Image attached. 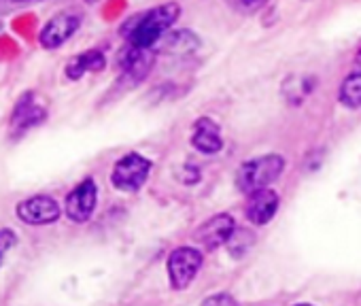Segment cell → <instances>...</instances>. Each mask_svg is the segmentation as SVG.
<instances>
[{"mask_svg": "<svg viewBox=\"0 0 361 306\" xmlns=\"http://www.w3.org/2000/svg\"><path fill=\"white\" fill-rule=\"evenodd\" d=\"M178 16H180V5L166 3V5H159L155 9H149L145 13L130 18L121 26V35L128 41V45L138 47V49H151L172 28Z\"/></svg>", "mask_w": 361, "mask_h": 306, "instance_id": "obj_1", "label": "cell"}, {"mask_svg": "<svg viewBox=\"0 0 361 306\" xmlns=\"http://www.w3.org/2000/svg\"><path fill=\"white\" fill-rule=\"evenodd\" d=\"M283 169H285V160L281 156H276V153H270V156H262L257 160L245 162L238 169L236 183H238L240 192L255 194L259 190H268V185L281 177Z\"/></svg>", "mask_w": 361, "mask_h": 306, "instance_id": "obj_2", "label": "cell"}, {"mask_svg": "<svg viewBox=\"0 0 361 306\" xmlns=\"http://www.w3.org/2000/svg\"><path fill=\"white\" fill-rule=\"evenodd\" d=\"M149 171H151V162L147 158H142L140 153H128V156H123L115 164L111 181L121 192H136L147 181Z\"/></svg>", "mask_w": 361, "mask_h": 306, "instance_id": "obj_3", "label": "cell"}, {"mask_svg": "<svg viewBox=\"0 0 361 306\" xmlns=\"http://www.w3.org/2000/svg\"><path fill=\"white\" fill-rule=\"evenodd\" d=\"M83 18L77 11H62L58 16H54L39 32V43L54 51L58 47H62L68 39H73V35L81 28Z\"/></svg>", "mask_w": 361, "mask_h": 306, "instance_id": "obj_4", "label": "cell"}, {"mask_svg": "<svg viewBox=\"0 0 361 306\" xmlns=\"http://www.w3.org/2000/svg\"><path fill=\"white\" fill-rule=\"evenodd\" d=\"M202 266V253L190 247H180L168 257V274L174 289H185Z\"/></svg>", "mask_w": 361, "mask_h": 306, "instance_id": "obj_5", "label": "cell"}, {"mask_svg": "<svg viewBox=\"0 0 361 306\" xmlns=\"http://www.w3.org/2000/svg\"><path fill=\"white\" fill-rule=\"evenodd\" d=\"M96 200H98V188L92 179H85L66 196V215L75 224H83L92 217L96 209Z\"/></svg>", "mask_w": 361, "mask_h": 306, "instance_id": "obj_6", "label": "cell"}, {"mask_svg": "<svg viewBox=\"0 0 361 306\" xmlns=\"http://www.w3.org/2000/svg\"><path fill=\"white\" fill-rule=\"evenodd\" d=\"M18 217L30 226H47L58 221L60 204L49 196H32L18 204Z\"/></svg>", "mask_w": 361, "mask_h": 306, "instance_id": "obj_7", "label": "cell"}, {"mask_svg": "<svg viewBox=\"0 0 361 306\" xmlns=\"http://www.w3.org/2000/svg\"><path fill=\"white\" fill-rule=\"evenodd\" d=\"M45 117H47V109L37 100V96L32 92H28L16 104V111L11 115V132L24 134L26 130L43 123Z\"/></svg>", "mask_w": 361, "mask_h": 306, "instance_id": "obj_8", "label": "cell"}, {"mask_svg": "<svg viewBox=\"0 0 361 306\" xmlns=\"http://www.w3.org/2000/svg\"><path fill=\"white\" fill-rule=\"evenodd\" d=\"M153 62H155V51H151V49H138V47H132V45H128L123 49V54L119 56V64H121L126 77L132 83L142 81L149 75Z\"/></svg>", "mask_w": 361, "mask_h": 306, "instance_id": "obj_9", "label": "cell"}, {"mask_svg": "<svg viewBox=\"0 0 361 306\" xmlns=\"http://www.w3.org/2000/svg\"><path fill=\"white\" fill-rule=\"evenodd\" d=\"M234 219L230 217V215H217V217H213L211 221H207L200 230H198V234H196V238L207 247V249H217V247H221L224 243L228 245V240H230V236L234 234Z\"/></svg>", "mask_w": 361, "mask_h": 306, "instance_id": "obj_10", "label": "cell"}, {"mask_svg": "<svg viewBox=\"0 0 361 306\" xmlns=\"http://www.w3.org/2000/svg\"><path fill=\"white\" fill-rule=\"evenodd\" d=\"M276 211H279V194L274 190H259L251 194L247 202V217L257 226L268 224L276 215Z\"/></svg>", "mask_w": 361, "mask_h": 306, "instance_id": "obj_11", "label": "cell"}, {"mask_svg": "<svg viewBox=\"0 0 361 306\" xmlns=\"http://www.w3.org/2000/svg\"><path fill=\"white\" fill-rule=\"evenodd\" d=\"M106 66V58L102 51L98 49H90V51H83L75 58L68 60L66 64V77L71 81H79L85 73H98Z\"/></svg>", "mask_w": 361, "mask_h": 306, "instance_id": "obj_12", "label": "cell"}, {"mask_svg": "<svg viewBox=\"0 0 361 306\" xmlns=\"http://www.w3.org/2000/svg\"><path fill=\"white\" fill-rule=\"evenodd\" d=\"M192 145H194L198 151L207 153V156H213V153L221 151L224 140H221V136H219L217 123H213V121L207 119V117L200 119V121L196 123V132H194V136H192Z\"/></svg>", "mask_w": 361, "mask_h": 306, "instance_id": "obj_13", "label": "cell"}, {"mask_svg": "<svg viewBox=\"0 0 361 306\" xmlns=\"http://www.w3.org/2000/svg\"><path fill=\"white\" fill-rule=\"evenodd\" d=\"M157 47L164 54H192L200 47V41L192 30H172L161 37Z\"/></svg>", "mask_w": 361, "mask_h": 306, "instance_id": "obj_14", "label": "cell"}, {"mask_svg": "<svg viewBox=\"0 0 361 306\" xmlns=\"http://www.w3.org/2000/svg\"><path fill=\"white\" fill-rule=\"evenodd\" d=\"M338 98L348 109H359L361 106V73H350L342 81Z\"/></svg>", "mask_w": 361, "mask_h": 306, "instance_id": "obj_15", "label": "cell"}, {"mask_svg": "<svg viewBox=\"0 0 361 306\" xmlns=\"http://www.w3.org/2000/svg\"><path fill=\"white\" fill-rule=\"evenodd\" d=\"M283 92H285V96H287L289 102L300 104V100H304L312 92V85H310L308 77H293V79H289L285 83Z\"/></svg>", "mask_w": 361, "mask_h": 306, "instance_id": "obj_16", "label": "cell"}, {"mask_svg": "<svg viewBox=\"0 0 361 306\" xmlns=\"http://www.w3.org/2000/svg\"><path fill=\"white\" fill-rule=\"evenodd\" d=\"M251 243H253L251 232H247V230H234V234H232L230 240H228V247H230V251H232L234 255H243Z\"/></svg>", "mask_w": 361, "mask_h": 306, "instance_id": "obj_17", "label": "cell"}, {"mask_svg": "<svg viewBox=\"0 0 361 306\" xmlns=\"http://www.w3.org/2000/svg\"><path fill=\"white\" fill-rule=\"evenodd\" d=\"M43 0H0V13H7V11H16V9H24L30 5H39Z\"/></svg>", "mask_w": 361, "mask_h": 306, "instance_id": "obj_18", "label": "cell"}, {"mask_svg": "<svg viewBox=\"0 0 361 306\" xmlns=\"http://www.w3.org/2000/svg\"><path fill=\"white\" fill-rule=\"evenodd\" d=\"M16 245V232L13 230H0V264L5 259V253Z\"/></svg>", "mask_w": 361, "mask_h": 306, "instance_id": "obj_19", "label": "cell"}, {"mask_svg": "<svg viewBox=\"0 0 361 306\" xmlns=\"http://www.w3.org/2000/svg\"><path fill=\"white\" fill-rule=\"evenodd\" d=\"M202 306H238L236 300L228 293H217V295H211L202 302Z\"/></svg>", "mask_w": 361, "mask_h": 306, "instance_id": "obj_20", "label": "cell"}, {"mask_svg": "<svg viewBox=\"0 0 361 306\" xmlns=\"http://www.w3.org/2000/svg\"><path fill=\"white\" fill-rule=\"evenodd\" d=\"M266 3H268V0H240V5H243L245 9H249V11L259 9V7H264Z\"/></svg>", "mask_w": 361, "mask_h": 306, "instance_id": "obj_21", "label": "cell"}, {"mask_svg": "<svg viewBox=\"0 0 361 306\" xmlns=\"http://www.w3.org/2000/svg\"><path fill=\"white\" fill-rule=\"evenodd\" d=\"M355 73H361V47H359V51L355 54Z\"/></svg>", "mask_w": 361, "mask_h": 306, "instance_id": "obj_22", "label": "cell"}, {"mask_svg": "<svg viewBox=\"0 0 361 306\" xmlns=\"http://www.w3.org/2000/svg\"><path fill=\"white\" fill-rule=\"evenodd\" d=\"M298 306H310V304H298Z\"/></svg>", "mask_w": 361, "mask_h": 306, "instance_id": "obj_23", "label": "cell"}, {"mask_svg": "<svg viewBox=\"0 0 361 306\" xmlns=\"http://www.w3.org/2000/svg\"><path fill=\"white\" fill-rule=\"evenodd\" d=\"M87 3H94V0H87Z\"/></svg>", "mask_w": 361, "mask_h": 306, "instance_id": "obj_24", "label": "cell"}, {"mask_svg": "<svg viewBox=\"0 0 361 306\" xmlns=\"http://www.w3.org/2000/svg\"><path fill=\"white\" fill-rule=\"evenodd\" d=\"M0 30H3V24H0Z\"/></svg>", "mask_w": 361, "mask_h": 306, "instance_id": "obj_25", "label": "cell"}]
</instances>
